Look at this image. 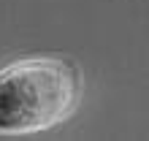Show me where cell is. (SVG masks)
I'll list each match as a JSON object with an SVG mask.
<instances>
[{
    "label": "cell",
    "mask_w": 149,
    "mask_h": 141,
    "mask_svg": "<svg viewBox=\"0 0 149 141\" xmlns=\"http://www.w3.org/2000/svg\"><path fill=\"white\" fill-rule=\"evenodd\" d=\"M81 98L76 68L54 57H30L0 68V136L41 133L65 122Z\"/></svg>",
    "instance_id": "1"
}]
</instances>
